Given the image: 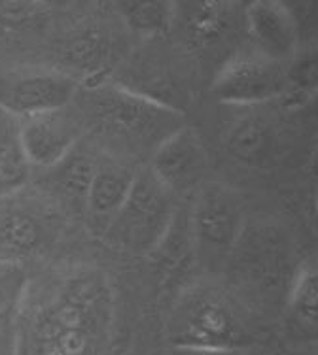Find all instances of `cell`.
I'll list each match as a JSON object with an SVG mask.
<instances>
[{
  "label": "cell",
  "instance_id": "6",
  "mask_svg": "<svg viewBox=\"0 0 318 355\" xmlns=\"http://www.w3.org/2000/svg\"><path fill=\"white\" fill-rule=\"evenodd\" d=\"M284 85V64L252 51L231 57L216 74L210 93L220 103L249 108L283 96Z\"/></svg>",
  "mask_w": 318,
  "mask_h": 355
},
{
  "label": "cell",
  "instance_id": "1",
  "mask_svg": "<svg viewBox=\"0 0 318 355\" xmlns=\"http://www.w3.org/2000/svg\"><path fill=\"white\" fill-rule=\"evenodd\" d=\"M14 355H108L112 287L95 268H74L23 293Z\"/></svg>",
  "mask_w": 318,
  "mask_h": 355
},
{
  "label": "cell",
  "instance_id": "15",
  "mask_svg": "<svg viewBox=\"0 0 318 355\" xmlns=\"http://www.w3.org/2000/svg\"><path fill=\"white\" fill-rule=\"evenodd\" d=\"M135 178L137 176L131 171L118 164L97 166L85 195L91 214L110 223L129 197Z\"/></svg>",
  "mask_w": 318,
  "mask_h": 355
},
{
  "label": "cell",
  "instance_id": "12",
  "mask_svg": "<svg viewBox=\"0 0 318 355\" xmlns=\"http://www.w3.org/2000/svg\"><path fill=\"white\" fill-rule=\"evenodd\" d=\"M49 234V223L40 212L21 202H10L0 212V261L15 263L40 250Z\"/></svg>",
  "mask_w": 318,
  "mask_h": 355
},
{
  "label": "cell",
  "instance_id": "20",
  "mask_svg": "<svg viewBox=\"0 0 318 355\" xmlns=\"http://www.w3.org/2000/svg\"><path fill=\"white\" fill-rule=\"evenodd\" d=\"M25 274L17 268L15 263L0 261V318L10 308L17 306V302L25 293Z\"/></svg>",
  "mask_w": 318,
  "mask_h": 355
},
{
  "label": "cell",
  "instance_id": "4",
  "mask_svg": "<svg viewBox=\"0 0 318 355\" xmlns=\"http://www.w3.org/2000/svg\"><path fill=\"white\" fill-rule=\"evenodd\" d=\"M171 221L173 210L165 189L156 178L137 176L125 205L108 225L116 244L135 253H150L165 240Z\"/></svg>",
  "mask_w": 318,
  "mask_h": 355
},
{
  "label": "cell",
  "instance_id": "9",
  "mask_svg": "<svg viewBox=\"0 0 318 355\" xmlns=\"http://www.w3.org/2000/svg\"><path fill=\"white\" fill-rule=\"evenodd\" d=\"M59 49L70 69L76 70V74L95 89L106 83L104 78L116 64L119 46L112 28L99 23H85L70 31Z\"/></svg>",
  "mask_w": 318,
  "mask_h": 355
},
{
  "label": "cell",
  "instance_id": "17",
  "mask_svg": "<svg viewBox=\"0 0 318 355\" xmlns=\"http://www.w3.org/2000/svg\"><path fill=\"white\" fill-rule=\"evenodd\" d=\"M318 93V51L296 53L286 69L283 103L288 108L301 106Z\"/></svg>",
  "mask_w": 318,
  "mask_h": 355
},
{
  "label": "cell",
  "instance_id": "7",
  "mask_svg": "<svg viewBox=\"0 0 318 355\" xmlns=\"http://www.w3.org/2000/svg\"><path fill=\"white\" fill-rule=\"evenodd\" d=\"M195 242L207 252H228L241 239L244 218L239 200L221 185H208L195 202Z\"/></svg>",
  "mask_w": 318,
  "mask_h": 355
},
{
  "label": "cell",
  "instance_id": "10",
  "mask_svg": "<svg viewBox=\"0 0 318 355\" xmlns=\"http://www.w3.org/2000/svg\"><path fill=\"white\" fill-rule=\"evenodd\" d=\"M244 21L256 51L271 61L290 62L299 51V31L290 8L283 2H252Z\"/></svg>",
  "mask_w": 318,
  "mask_h": 355
},
{
  "label": "cell",
  "instance_id": "5",
  "mask_svg": "<svg viewBox=\"0 0 318 355\" xmlns=\"http://www.w3.org/2000/svg\"><path fill=\"white\" fill-rule=\"evenodd\" d=\"M78 82L61 70L19 69L0 74V108L17 119L65 110Z\"/></svg>",
  "mask_w": 318,
  "mask_h": 355
},
{
  "label": "cell",
  "instance_id": "3",
  "mask_svg": "<svg viewBox=\"0 0 318 355\" xmlns=\"http://www.w3.org/2000/svg\"><path fill=\"white\" fill-rule=\"evenodd\" d=\"M97 91V114L101 123L119 138L133 144H161L169 135L182 127V114L122 87L104 83Z\"/></svg>",
  "mask_w": 318,
  "mask_h": 355
},
{
  "label": "cell",
  "instance_id": "21",
  "mask_svg": "<svg viewBox=\"0 0 318 355\" xmlns=\"http://www.w3.org/2000/svg\"><path fill=\"white\" fill-rule=\"evenodd\" d=\"M44 10L42 4H0V35L19 33L21 28L40 19Z\"/></svg>",
  "mask_w": 318,
  "mask_h": 355
},
{
  "label": "cell",
  "instance_id": "2",
  "mask_svg": "<svg viewBox=\"0 0 318 355\" xmlns=\"http://www.w3.org/2000/svg\"><path fill=\"white\" fill-rule=\"evenodd\" d=\"M167 342L173 349H246L252 335L228 295L212 287H195L174 306L167 325Z\"/></svg>",
  "mask_w": 318,
  "mask_h": 355
},
{
  "label": "cell",
  "instance_id": "8",
  "mask_svg": "<svg viewBox=\"0 0 318 355\" xmlns=\"http://www.w3.org/2000/svg\"><path fill=\"white\" fill-rule=\"evenodd\" d=\"M205 168V150L197 132L187 125L169 135L153 151V178L167 193H187L194 189Z\"/></svg>",
  "mask_w": 318,
  "mask_h": 355
},
{
  "label": "cell",
  "instance_id": "22",
  "mask_svg": "<svg viewBox=\"0 0 318 355\" xmlns=\"http://www.w3.org/2000/svg\"><path fill=\"white\" fill-rule=\"evenodd\" d=\"M95 164L90 163L87 159H74L70 161V164L67 166V171L62 172L61 184L62 187L67 189L72 195H78V197H83L87 195V189H90L91 178L95 174Z\"/></svg>",
  "mask_w": 318,
  "mask_h": 355
},
{
  "label": "cell",
  "instance_id": "24",
  "mask_svg": "<svg viewBox=\"0 0 318 355\" xmlns=\"http://www.w3.org/2000/svg\"><path fill=\"white\" fill-rule=\"evenodd\" d=\"M0 355H14V331L8 338H0Z\"/></svg>",
  "mask_w": 318,
  "mask_h": 355
},
{
  "label": "cell",
  "instance_id": "11",
  "mask_svg": "<svg viewBox=\"0 0 318 355\" xmlns=\"http://www.w3.org/2000/svg\"><path fill=\"white\" fill-rule=\"evenodd\" d=\"M21 142L31 166H57L78 140V125L62 110L19 119Z\"/></svg>",
  "mask_w": 318,
  "mask_h": 355
},
{
  "label": "cell",
  "instance_id": "18",
  "mask_svg": "<svg viewBox=\"0 0 318 355\" xmlns=\"http://www.w3.org/2000/svg\"><path fill=\"white\" fill-rule=\"evenodd\" d=\"M114 10L127 27L140 35H159L174 19V4L167 2H124L116 4Z\"/></svg>",
  "mask_w": 318,
  "mask_h": 355
},
{
  "label": "cell",
  "instance_id": "25",
  "mask_svg": "<svg viewBox=\"0 0 318 355\" xmlns=\"http://www.w3.org/2000/svg\"><path fill=\"white\" fill-rule=\"evenodd\" d=\"M317 212H318V200H317Z\"/></svg>",
  "mask_w": 318,
  "mask_h": 355
},
{
  "label": "cell",
  "instance_id": "23",
  "mask_svg": "<svg viewBox=\"0 0 318 355\" xmlns=\"http://www.w3.org/2000/svg\"><path fill=\"white\" fill-rule=\"evenodd\" d=\"M174 355H249L246 349H229V348H176Z\"/></svg>",
  "mask_w": 318,
  "mask_h": 355
},
{
  "label": "cell",
  "instance_id": "19",
  "mask_svg": "<svg viewBox=\"0 0 318 355\" xmlns=\"http://www.w3.org/2000/svg\"><path fill=\"white\" fill-rule=\"evenodd\" d=\"M269 130L262 119L246 117L229 130L228 150L242 163H258L269 148Z\"/></svg>",
  "mask_w": 318,
  "mask_h": 355
},
{
  "label": "cell",
  "instance_id": "16",
  "mask_svg": "<svg viewBox=\"0 0 318 355\" xmlns=\"http://www.w3.org/2000/svg\"><path fill=\"white\" fill-rule=\"evenodd\" d=\"M31 174L23 142L19 119L0 108V198H8L27 184Z\"/></svg>",
  "mask_w": 318,
  "mask_h": 355
},
{
  "label": "cell",
  "instance_id": "13",
  "mask_svg": "<svg viewBox=\"0 0 318 355\" xmlns=\"http://www.w3.org/2000/svg\"><path fill=\"white\" fill-rule=\"evenodd\" d=\"M286 336L299 344H318V265L299 268L286 306Z\"/></svg>",
  "mask_w": 318,
  "mask_h": 355
},
{
  "label": "cell",
  "instance_id": "14",
  "mask_svg": "<svg viewBox=\"0 0 318 355\" xmlns=\"http://www.w3.org/2000/svg\"><path fill=\"white\" fill-rule=\"evenodd\" d=\"M233 4L226 2H195L174 4V19H178L186 40L195 48H210L226 38L233 25ZM173 19V21H174Z\"/></svg>",
  "mask_w": 318,
  "mask_h": 355
}]
</instances>
